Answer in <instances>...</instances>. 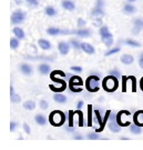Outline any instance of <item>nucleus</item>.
Segmentation results:
<instances>
[{
    "label": "nucleus",
    "instance_id": "1",
    "mask_svg": "<svg viewBox=\"0 0 143 150\" xmlns=\"http://www.w3.org/2000/svg\"><path fill=\"white\" fill-rule=\"evenodd\" d=\"M119 78L117 77H114V76H111V75H108L106 78H103V80H102V83H101V86L102 88L106 91V92H114V91L118 89V87H119V80H118Z\"/></svg>",
    "mask_w": 143,
    "mask_h": 150
},
{
    "label": "nucleus",
    "instance_id": "2",
    "mask_svg": "<svg viewBox=\"0 0 143 150\" xmlns=\"http://www.w3.org/2000/svg\"><path fill=\"white\" fill-rule=\"evenodd\" d=\"M48 121L53 127H61L66 122V115L61 110H53L52 112L49 115Z\"/></svg>",
    "mask_w": 143,
    "mask_h": 150
},
{
    "label": "nucleus",
    "instance_id": "3",
    "mask_svg": "<svg viewBox=\"0 0 143 150\" xmlns=\"http://www.w3.org/2000/svg\"><path fill=\"white\" fill-rule=\"evenodd\" d=\"M85 89L91 93L100 90V76L90 74L88 79L85 80Z\"/></svg>",
    "mask_w": 143,
    "mask_h": 150
},
{
    "label": "nucleus",
    "instance_id": "4",
    "mask_svg": "<svg viewBox=\"0 0 143 150\" xmlns=\"http://www.w3.org/2000/svg\"><path fill=\"white\" fill-rule=\"evenodd\" d=\"M26 17L27 13L25 11L21 10V9H17L11 15V25H15V26L20 25L26 20Z\"/></svg>",
    "mask_w": 143,
    "mask_h": 150
},
{
    "label": "nucleus",
    "instance_id": "5",
    "mask_svg": "<svg viewBox=\"0 0 143 150\" xmlns=\"http://www.w3.org/2000/svg\"><path fill=\"white\" fill-rule=\"evenodd\" d=\"M19 70H20V72H21L23 76H27V77H30L32 76L33 74V68H32L31 64H26V62H23L19 66Z\"/></svg>",
    "mask_w": 143,
    "mask_h": 150
},
{
    "label": "nucleus",
    "instance_id": "6",
    "mask_svg": "<svg viewBox=\"0 0 143 150\" xmlns=\"http://www.w3.org/2000/svg\"><path fill=\"white\" fill-rule=\"evenodd\" d=\"M73 33L79 38H89L92 36V31L87 28H78V30H73Z\"/></svg>",
    "mask_w": 143,
    "mask_h": 150
},
{
    "label": "nucleus",
    "instance_id": "7",
    "mask_svg": "<svg viewBox=\"0 0 143 150\" xmlns=\"http://www.w3.org/2000/svg\"><path fill=\"white\" fill-rule=\"evenodd\" d=\"M70 43L69 42H66V41H59L58 43V50L60 54H62V56H67V54H69L70 51Z\"/></svg>",
    "mask_w": 143,
    "mask_h": 150
},
{
    "label": "nucleus",
    "instance_id": "8",
    "mask_svg": "<svg viewBox=\"0 0 143 150\" xmlns=\"http://www.w3.org/2000/svg\"><path fill=\"white\" fill-rule=\"evenodd\" d=\"M38 46L40 47V48L44 50V51H48V50H50L51 49V42L47 40V39H44V38H40V39H38Z\"/></svg>",
    "mask_w": 143,
    "mask_h": 150
},
{
    "label": "nucleus",
    "instance_id": "9",
    "mask_svg": "<svg viewBox=\"0 0 143 150\" xmlns=\"http://www.w3.org/2000/svg\"><path fill=\"white\" fill-rule=\"evenodd\" d=\"M108 128L109 130L113 132V134H118V132H120L122 129V126L119 125L117 120H114V121H109V125H108Z\"/></svg>",
    "mask_w": 143,
    "mask_h": 150
},
{
    "label": "nucleus",
    "instance_id": "10",
    "mask_svg": "<svg viewBox=\"0 0 143 150\" xmlns=\"http://www.w3.org/2000/svg\"><path fill=\"white\" fill-rule=\"evenodd\" d=\"M120 61L123 64H125V66H130V64H132L134 62V57L130 54H124L120 57Z\"/></svg>",
    "mask_w": 143,
    "mask_h": 150
},
{
    "label": "nucleus",
    "instance_id": "11",
    "mask_svg": "<svg viewBox=\"0 0 143 150\" xmlns=\"http://www.w3.org/2000/svg\"><path fill=\"white\" fill-rule=\"evenodd\" d=\"M38 71H39V74L42 76H47L50 74V71H51V67H50V64H40L38 66Z\"/></svg>",
    "mask_w": 143,
    "mask_h": 150
},
{
    "label": "nucleus",
    "instance_id": "12",
    "mask_svg": "<svg viewBox=\"0 0 143 150\" xmlns=\"http://www.w3.org/2000/svg\"><path fill=\"white\" fill-rule=\"evenodd\" d=\"M81 50L88 54H94L95 52L94 47L88 42H81Z\"/></svg>",
    "mask_w": 143,
    "mask_h": 150
},
{
    "label": "nucleus",
    "instance_id": "13",
    "mask_svg": "<svg viewBox=\"0 0 143 150\" xmlns=\"http://www.w3.org/2000/svg\"><path fill=\"white\" fill-rule=\"evenodd\" d=\"M61 6L64 10L67 11H74L75 10V4L71 0H62L61 1Z\"/></svg>",
    "mask_w": 143,
    "mask_h": 150
},
{
    "label": "nucleus",
    "instance_id": "14",
    "mask_svg": "<svg viewBox=\"0 0 143 150\" xmlns=\"http://www.w3.org/2000/svg\"><path fill=\"white\" fill-rule=\"evenodd\" d=\"M133 121L140 127H143V110H138L133 116Z\"/></svg>",
    "mask_w": 143,
    "mask_h": 150
},
{
    "label": "nucleus",
    "instance_id": "15",
    "mask_svg": "<svg viewBox=\"0 0 143 150\" xmlns=\"http://www.w3.org/2000/svg\"><path fill=\"white\" fill-rule=\"evenodd\" d=\"M82 85H83V82H82V79L80 78L79 76H72L69 79V86L81 87Z\"/></svg>",
    "mask_w": 143,
    "mask_h": 150
},
{
    "label": "nucleus",
    "instance_id": "16",
    "mask_svg": "<svg viewBox=\"0 0 143 150\" xmlns=\"http://www.w3.org/2000/svg\"><path fill=\"white\" fill-rule=\"evenodd\" d=\"M53 100L56 102H58V103H66L68 101V98L64 95H62V92H56L53 95Z\"/></svg>",
    "mask_w": 143,
    "mask_h": 150
},
{
    "label": "nucleus",
    "instance_id": "17",
    "mask_svg": "<svg viewBox=\"0 0 143 150\" xmlns=\"http://www.w3.org/2000/svg\"><path fill=\"white\" fill-rule=\"evenodd\" d=\"M12 33L16 36L17 38H19L20 40H22V39H25L26 38V33H25V31H23V29H21L20 27H13V29H12Z\"/></svg>",
    "mask_w": 143,
    "mask_h": 150
},
{
    "label": "nucleus",
    "instance_id": "18",
    "mask_svg": "<svg viewBox=\"0 0 143 150\" xmlns=\"http://www.w3.org/2000/svg\"><path fill=\"white\" fill-rule=\"evenodd\" d=\"M135 11H137V8H135V6L132 5L131 2H129V4L123 6V12L127 13V15H132Z\"/></svg>",
    "mask_w": 143,
    "mask_h": 150
},
{
    "label": "nucleus",
    "instance_id": "19",
    "mask_svg": "<svg viewBox=\"0 0 143 150\" xmlns=\"http://www.w3.org/2000/svg\"><path fill=\"white\" fill-rule=\"evenodd\" d=\"M129 131L132 134H141L142 132V127L138 126L137 123H132L129 126Z\"/></svg>",
    "mask_w": 143,
    "mask_h": 150
},
{
    "label": "nucleus",
    "instance_id": "20",
    "mask_svg": "<svg viewBox=\"0 0 143 150\" xmlns=\"http://www.w3.org/2000/svg\"><path fill=\"white\" fill-rule=\"evenodd\" d=\"M123 42L125 43L127 46H129V47H133V48H140L141 47V43L139 42V41L134 40V39H130V38L125 39Z\"/></svg>",
    "mask_w": 143,
    "mask_h": 150
},
{
    "label": "nucleus",
    "instance_id": "21",
    "mask_svg": "<svg viewBox=\"0 0 143 150\" xmlns=\"http://www.w3.org/2000/svg\"><path fill=\"white\" fill-rule=\"evenodd\" d=\"M91 16L95 18V17H102L104 16V10L101 9V8H98V7H94L92 10H91Z\"/></svg>",
    "mask_w": 143,
    "mask_h": 150
},
{
    "label": "nucleus",
    "instance_id": "22",
    "mask_svg": "<svg viewBox=\"0 0 143 150\" xmlns=\"http://www.w3.org/2000/svg\"><path fill=\"white\" fill-rule=\"evenodd\" d=\"M22 107L25 108L26 110H29V111H31V110H33V109L36 108V102L33 101V100H26V101L23 102Z\"/></svg>",
    "mask_w": 143,
    "mask_h": 150
},
{
    "label": "nucleus",
    "instance_id": "23",
    "mask_svg": "<svg viewBox=\"0 0 143 150\" xmlns=\"http://www.w3.org/2000/svg\"><path fill=\"white\" fill-rule=\"evenodd\" d=\"M101 40H102V42L104 43V46L108 47V48H110L113 42H114V40H113V36L110 35V36H108V37H104V38H101Z\"/></svg>",
    "mask_w": 143,
    "mask_h": 150
},
{
    "label": "nucleus",
    "instance_id": "24",
    "mask_svg": "<svg viewBox=\"0 0 143 150\" xmlns=\"http://www.w3.org/2000/svg\"><path fill=\"white\" fill-rule=\"evenodd\" d=\"M43 11H44L46 16H48V17H54L56 15H57V10L53 8L52 6H47Z\"/></svg>",
    "mask_w": 143,
    "mask_h": 150
},
{
    "label": "nucleus",
    "instance_id": "25",
    "mask_svg": "<svg viewBox=\"0 0 143 150\" xmlns=\"http://www.w3.org/2000/svg\"><path fill=\"white\" fill-rule=\"evenodd\" d=\"M49 36H58V35H61V29H59L57 27H50L46 30Z\"/></svg>",
    "mask_w": 143,
    "mask_h": 150
},
{
    "label": "nucleus",
    "instance_id": "26",
    "mask_svg": "<svg viewBox=\"0 0 143 150\" xmlns=\"http://www.w3.org/2000/svg\"><path fill=\"white\" fill-rule=\"evenodd\" d=\"M35 121L37 125L39 126H44L46 123H47V118L42 116V115H36V117H35Z\"/></svg>",
    "mask_w": 143,
    "mask_h": 150
},
{
    "label": "nucleus",
    "instance_id": "27",
    "mask_svg": "<svg viewBox=\"0 0 143 150\" xmlns=\"http://www.w3.org/2000/svg\"><path fill=\"white\" fill-rule=\"evenodd\" d=\"M99 35H100L101 38H104V37H108V36L112 35V33L110 32L109 28L106 27V26H102V27H100V29H99Z\"/></svg>",
    "mask_w": 143,
    "mask_h": 150
},
{
    "label": "nucleus",
    "instance_id": "28",
    "mask_svg": "<svg viewBox=\"0 0 143 150\" xmlns=\"http://www.w3.org/2000/svg\"><path fill=\"white\" fill-rule=\"evenodd\" d=\"M19 46H20V39L17 38L16 36L11 38L10 39V48L13 49V50H16V49H18Z\"/></svg>",
    "mask_w": 143,
    "mask_h": 150
},
{
    "label": "nucleus",
    "instance_id": "29",
    "mask_svg": "<svg viewBox=\"0 0 143 150\" xmlns=\"http://www.w3.org/2000/svg\"><path fill=\"white\" fill-rule=\"evenodd\" d=\"M69 43L74 50H80L81 49V42H80L79 40H77V39H70Z\"/></svg>",
    "mask_w": 143,
    "mask_h": 150
},
{
    "label": "nucleus",
    "instance_id": "30",
    "mask_svg": "<svg viewBox=\"0 0 143 150\" xmlns=\"http://www.w3.org/2000/svg\"><path fill=\"white\" fill-rule=\"evenodd\" d=\"M133 27H137L139 29H143V19L142 18H135L133 19Z\"/></svg>",
    "mask_w": 143,
    "mask_h": 150
},
{
    "label": "nucleus",
    "instance_id": "31",
    "mask_svg": "<svg viewBox=\"0 0 143 150\" xmlns=\"http://www.w3.org/2000/svg\"><path fill=\"white\" fill-rule=\"evenodd\" d=\"M120 50H121L120 47H114V48L109 49L106 54H104V56H106V57H109V56H112V54H118Z\"/></svg>",
    "mask_w": 143,
    "mask_h": 150
},
{
    "label": "nucleus",
    "instance_id": "32",
    "mask_svg": "<svg viewBox=\"0 0 143 150\" xmlns=\"http://www.w3.org/2000/svg\"><path fill=\"white\" fill-rule=\"evenodd\" d=\"M87 138L89 140H99L101 139V137L98 134V132L95 131V132H90V134H87Z\"/></svg>",
    "mask_w": 143,
    "mask_h": 150
},
{
    "label": "nucleus",
    "instance_id": "33",
    "mask_svg": "<svg viewBox=\"0 0 143 150\" xmlns=\"http://www.w3.org/2000/svg\"><path fill=\"white\" fill-rule=\"evenodd\" d=\"M10 99H11V102L12 103H19V102L21 101V97L19 96L18 93H13V95H11V97H10Z\"/></svg>",
    "mask_w": 143,
    "mask_h": 150
},
{
    "label": "nucleus",
    "instance_id": "34",
    "mask_svg": "<svg viewBox=\"0 0 143 150\" xmlns=\"http://www.w3.org/2000/svg\"><path fill=\"white\" fill-rule=\"evenodd\" d=\"M93 26H95V27H99V28L103 26V22H102L101 17H95V18H93Z\"/></svg>",
    "mask_w": 143,
    "mask_h": 150
},
{
    "label": "nucleus",
    "instance_id": "35",
    "mask_svg": "<svg viewBox=\"0 0 143 150\" xmlns=\"http://www.w3.org/2000/svg\"><path fill=\"white\" fill-rule=\"evenodd\" d=\"M108 75H111V76H114V77H117V78H121V72L117 69V68H113L111 69L109 72H108Z\"/></svg>",
    "mask_w": 143,
    "mask_h": 150
},
{
    "label": "nucleus",
    "instance_id": "36",
    "mask_svg": "<svg viewBox=\"0 0 143 150\" xmlns=\"http://www.w3.org/2000/svg\"><path fill=\"white\" fill-rule=\"evenodd\" d=\"M39 107L41 108L42 110H47L48 108H49V102L47 101V100H40L39 101Z\"/></svg>",
    "mask_w": 143,
    "mask_h": 150
},
{
    "label": "nucleus",
    "instance_id": "37",
    "mask_svg": "<svg viewBox=\"0 0 143 150\" xmlns=\"http://www.w3.org/2000/svg\"><path fill=\"white\" fill-rule=\"evenodd\" d=\"M70 70L73 71V72H77V74H81L83 71V68L80 67V66H71L70 67Z\"/></svg>",
    "mask_w": 143,
    "mask_h": 150
},
{
    "label": "nucleus",
    "instance_id": "38",
    "mask_svg": "<svg viewBox=\"0 0 143 150\" xmlns=\"http://www.w3.org/2000/svg\"><path fill=\"white\" fill-rule=\"evenodd\" d=\"M77 26H78V28H85L87 21H85V19H82V18H79V19L77 20Z\"/></svg>",
    "mask_w": 143,
    "mask_h": 150
},
{
    "label": "nucleus",
    "instance_id": "39",
    "mask_svg": "<svg viewBox=\"0 0 143 150\" xmlns=\"http://www.w3.org/2000/svg\"><path fill=\"white\" fill-rule=\"evenodd\" d=\"M69 90L71 92H74V93H79L82 91V87H73V86H69Z\"/></svg>",
    "mask_w": 143,
    "mask_h": 150
},
{
    "label": "nucleus",
    "instance_id": "40",
    "mask_svg": "<svg viewBox=\"0 0 143 150\" xmlns=\"http://www.w3.org/2000/svg\"><path fill=\"white\" fill-rule=\"evenodd\" d=\"M22 128H23V131H25L27 134H31V128H30V126H29L27 122H23V125H22Z\"/></svg>",
    "mask_w": 143,
    "mask_h": 150
},
{
    "label": "nucleus",
    "instance_id": "41",
    "mask_svg": "<svg viewBox=\"0 0 143 150\" xmlns=\"http://www.w3.org/2000/svg\"><path fill=\"white\" fill-rule=\"evenodd\" d=\"M26 2L30 7H38L39 6V0H26Z\"/></svg>",
    "mask_w": 143,
    "mask_h": 150
},
{
    "label": "nucleus",
    "instance_id": "42",
    "mask_svg": "<svg viewBox=\"0 0 143 150\" xmlns=\"http://www.w3.org/2000/svg\"><path fill=\"white\" fill-rule=\"evenodd\" d=\"M17 127H18V123H17L16 121H11L10 122V131L11 132H15V130L17 129Z\"/></svg>",
    "mask_w": 143,
    "mask_h": 150
},
{
    "label": "nucleus",
    "instance_id": "43",
    "mask_svg": "<svg viewBox=\"0 0 143 150\" xmlns=\"http://www.w3.org/2000/svg\"><path fill=\"white\" fill-rule=\"evenodd\" d=\"M83 106H85V101H83V100H79V101L77 102L75 108H77V110H81V109L83 108Z\"/></svg>",
    "mask_w": 143,
    "mask_h": 150
},
{
    "label": "nucleus",
    "instance_id": "44",
    "mask_svg": "<svg viewBox=\"0 0 143 150\" xmlns=\"http://www.w3.org/2000/svg\"><path fill=\"white\" fill-rule=\"evenodd\" d=\"M95 7H98V8H101V9H103V7H104V1H103V0H97Z\"/></svg>",
    "mask_w": 143,
    "mask_h": 150
},
{
    "label": "nucleus",
    "instance_id": "45",
    "mask_svg": "<svg viewBox=\"0 0 143 150\" xmlns=\"http://www.w3.org/2000/svg\"><path fill=\"white\" fill-rule=\"evenodd\" d=\"M138 64H139V67H140L141 69H143V52L140 54V57H139Z\"/></svg>",
    "mask_w": 143,
    "mask_h": 150
},
{
    "label": "nucleus",
    "instance_id": "46",
    "mask_svg": "<svg viewBox=\"0 0 143 150\" xmlns=\"http://www.w3.org/2000/svg\"><path fill=\"white\" fill-rule=\"evenodd\" d=\"M140 31H141V29H139V28H137V27H133L132 30H131L132 35H139V33H140Z\"/></svg>",
    "mask_w": 143,
    "mask_h": 150
},
{
    "label": "nucleus",
    "instance_id": "47",
    "mask_svg": "<svg viewBox=\"0 0 143 150\" xmlns=\"http://www.w3.org/2000/svg\"><path fill=\"white\" fill-rule=\"evenodd\" d=\"M88 110H89V126H91V125H92V117H91V112H92V110H91V106H89Z\"/></svg>",
    "mask_w": 143,
    "mask_h": 150
},
{
    "label": "nucleus",
    "instance_id": "48",
    "mask_svg": "<svg viewBox=\"0 0 143 150\" xmlns=\"http://www.w3.org/2000/svg\"><path fill=\"white\" fill-rule=\"evenodd\" d=\"M73 140H83V136H81V134H75V136H73Z\"/></svg>",
    "mask_w": 143,
    "mask_h": 150
},
{
    "label": "nucleus",
    "instance_id": "49",
    "mask_svg": "<svg viewBox=\"0 0 143 150\" xmlns=\"http://www.w3.org/2000/svg\"><path fill=\"white\" fill-rule=\"evenodd\" d=\"M15 93V88H13V86H11L10 87V96L11 95H13Z\"/></svg>",
    "mask_w": 143,
    "mask_h": 150
},
{
    "label": "nucleus",
    "instance_id": "50",
    "mask_svg": "<svg viewBox=\"0 0 143 150\" xmlns=\"http://www.w3.org/2000/svg\"><path fill=\"white\" fill-rule=\"evenodd\" d=\"M140 87H141V90L143 91V77L142 79H141V81H140Z\"/></svg>",
    "mask_w": 143,
    "mask_h": 150
},
{
    "label": "nucleus",
    "instance_id": "51",
    "mask_svg": "<svg viewBox=\"0 0 143 150\" xmlns=\"http://www.w3.org/2000/svg\"><path fill=\"white\" fill-rule=\"evenodd\" d=\"M15 2H16L17 5H21V4H22L21 0H15Z\"/></svg>",
    "mask_w": 143,
    "mask_h": 150
},
{
    "label": "nucleus",
    "instance_id": "52",
    "mask_svg": "<svg viewBox=\"0 0 143 150\" xmlns=\"http://www.w3.org/2000/svg\"><path fill=\"white\" fill-rule=\"evenodd\" d=\"M128 2H131V4H132V2H135V1H137V0H127Z\"/></svg>",
    "mask_w": 143,
    "mask_h": 150
},
{
    "label": "nucleus",
    "instance_id": "53",
    "mask_svg": "<svg viewBox=\"0 0 143 150\" xmlns=\"http://www.w3.org/2000/svg\"><path fill=\"white\" fill-rule=\"evenodd\" d=\"M121 140H130L129 138H125V137H121Z\"/></svg>",
    "mask_w": 143,
    "mask_h": 150
}]
</instances>
